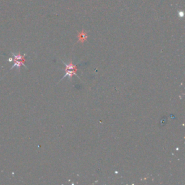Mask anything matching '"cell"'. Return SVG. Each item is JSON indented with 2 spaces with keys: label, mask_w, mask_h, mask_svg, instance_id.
Masks as SVG:
<instances>
[{
  "label": "cell",
  "mask_w": 185,
  "mask_h": 185,
  "mask_svg": "<svg viewBox=\"0 0 185 185\" xmlns=\"http://www.w3.org/2000/svg\"><path fill=\"white\" fill-rule=\"evenodd\" d=\"M63 63H64V66H65V69H64V70H65V71H67V70H77V65H74V64H73L72 62V61H69V64H66V63H64V61H63Z\"/></svg>",
  "instance_id": "1"
},
{
  "label": "cell",
  "mask_w": 185,
  "mask_h": 185,
  "mask_svg": "<svg viewBox=\"0 0 185 185\" xmlns=\"http://www.w3.org/2000/svg\"><path fill=\"white\" fill-rule=\"evenodd\" d=\"M78 38H79V41L83 42V41H85V40L86 39V38H87V35H86V34L84 33L83 31H82V32H81V33L79 34Z\"/></svg>",
  "instance_id": "2"
}]
</instances>
